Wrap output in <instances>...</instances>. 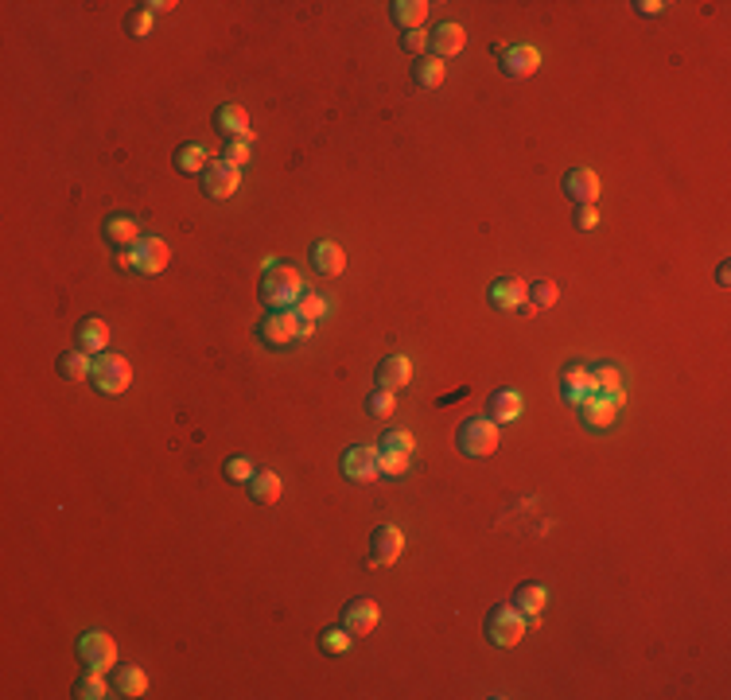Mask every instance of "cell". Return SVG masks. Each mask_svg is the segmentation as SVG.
Instances as JSON below:
<instances>
[{"instance_id": "obj_1", "label": "cell", "mask_w": 731, "mask_h": 700, "mask_svg": "<svg viewBox=\"0 0 731 700\" xmlns=\"http://www.w3.org/2000/svg\"><path fill=\"white\" fill-rule=\"evenodd\" d=\"M304 296V280L292 265H277L269 268L265 280H261V300L269 303V311L277 308H296V300Z\"/></svg>"}, {"instance_id": "obj_2", "label": "cell", "mask_w": 731, "mask_h": 700, "mask_svg": "<svg viewBox=\"0 0 731 700\" xmlns=\"http://www.w3.org/2000/svg\"><path fill=\"white\" fill-rule=\"evenodd\" d=\"M455 443H459V451L475 455V459L494 455V448H498V424L490 416H467L455 432Z\"/></svg>"}, {"instance_id": "obj_3", "label": "cell", "mask_w": 731, "mask_h": 700, "mask_svg": "<svg viewBox=\"0 0 731 700\" xmlns=\"http://www.w3.org/2000/svg\"><path fill=\"white\" fill-rule=\"evenodd\" d=\"M525 626H529V618L517 611L514 603H498V607H490V615H487V638L494 642V646H517L525 634Z\"/></svg>"}, {"instance_id": "obj_4", "label": "cell", "mask_w": 731, "mask_h": 700, "mask_svg": "<svg viewBox=\"0 0 731 700\" xmlns=\"http://www.w3.org/2000/svg\"><path fill=\"white\" fill-rule=\"evenodd\" d=\"M93 389L98 393H125L128 385H133V370H128V362L121 354H93V373H90Z\"/></svg>"}, {"instance_id": "obj_5", "label": "cell", "mask_w": 731, "mask_h": 700, "mask_svg": "<svg viewBox=\"0 0 731 700\" xmlns=\"http://www.w3.org/2000/svg\"><path fill=\"white\" fill-rule=\"evenodd\" d=\"M78 661L86 669H98V673H110L117 669V642L105 634V630H86L78 638Z\"/></svg>"}, {"instance_id": "obj_6", "label": "cell", "mask_w": 731, "mask_h": 700, "mask_svg": "<svg viewBox=\"0 0 731 700\" xmlns=\"http://www.w3.org/2000/svg\"><path fill=\"white\" fill-rule=\"evenodd\" d=\"M409 455H412V432L405 428H389L382 443H377V467H382V475H405L409 467Z\"/></svg>"}, {"instance_id": "obj_7", "label": "cell", "mask_w": 731, "mask_h": 700, "mask_svg": "<svg viewBox=\"0 0 731 700\" xmlns=\"http://www.w3.org/2000/svg\"><path fill=\"white\" fill-rule=\"evenodd\" d=\"M498 70L506 78H533L541 70V51L533 43H510L498 55Z\"/></svg>"}, {"instance_id": "obj_8", "label": "cell", "mask_w": 731, "mask_h": 700, "mask_svg": "<svg viewBox=\"0 0 731 700\" xmlns=\"http://www.w3.org/2000/svg\"><path fill=\"white\" fill-rule=\"evenodd\" d=\"M128 253H133V268H137V273H145V276L163 273L168 261H172V249H168V241H163V238H140Z\"/></svg>"}, {"instance_id": "obj_9", "label": "cell", "mask_w": 731, "mask_h": 700, "mask_svg": "<svg viewBox=\"0 0 731 700\" xmlns=\"http://www.w3.org/2000/svg\"><path fill=\"white\" fill-rule=\"evenodd\" d=\"M401 553H405V533L397 525H377L370 533V548H366L370 564H393Z\"/></svg>"}, {"instance_id": "obj_10", "label": "cell", "mask_w": 731, "mask_h": 700, "mask_svg": "<svg viewBox=\"0 0 731 700\" xmlns=\"http://www.w3.org/2000/svg\"><path fill=\"white\" fill-rule=\"evenodd\" d=\"M487 300H490V308H498V311H522L525 300H529V284L517 276H498V280H490Z\"/></svg>"}, {"instance_id": "obj_11", "label": "cell", "mask_w": 731, "mask_h": 700, "mask_svg": "<svg viewBox=\"0 0 731 700\" xmlns=\"http://www.w3.org/2000/svg\"><path fill=\"white\" fill-rule=\"evenodd\" d=\"M257 338H261L265 346H285L296 338V311H288V308H277V311H269L261 323H257Z\"/></svg>"}, {"instance_id": "obj_12", "label": "cell", "mask_w": 731, "mask_h": 700, "mask_svg": "<svg viewBox=\"0 0 731 700\" xmlns=\"http://www.w3.org/2000/svg\"><path fill=\"white\" fill-rule=\"evenodd\" d=\"M242 183V168H233L230 160H210L203 171V191L210 198H230Z\"/></svg>"}, {"instance_id": "obj_13", "label": "cell", "mask_w": 731, "mask_h": 700, "mask_svg": "<svg viewBox=\"0 0 731 700\" xmlns=\"http://www.w3.org/2000/svg\"><path fill=\"white\" fill-rule=\"evenodd\" d=\"M343 475L350 478V483H374V478H382V467H377V448H366V443L347 448Z\"/></svg>"}, {"instance_id": "obj_14", "label": "cell", "mask_w": 731, "mask_h": 700, "mask_svg": "<svg viewBox=\"0 0 731 700\" xmlns=\"http://www.w3.org/2000/svg\"><path fill=\"white\" fill-rule=\"evenodd\" d=\"M595 393V381H592V370L580 366V362H568L560 373V397L568 405H584L587 397Z\"/></svg>"}, {"instance_id": "obj_15", "label": "cell", "mask_w": 731, "mask_h": 700, "mask_svg": "<svg viewBox=\"0 0 731 700\" xmlns=\"http://www.w3.org/2000/svg\"><path fill=\"white\" fill-rule=\"evenodd\" d=\"M564 195L572 198L576 206H595V198H599V175L592 168H572L568 175H564Z\"/></svg>"}, {"instance_id": "obj_16", "label": "cell", "mask_w": 731, "mask_h": 700, "mask_svg": "<svg viewBox=\"0 0 731 700\" xmlns=\"http://www.w3.org/2000/svg\"><path fill=\"white\" fill-rule=\"evenodd\" d=\"M374 381H377V389H393V393L405 389L412 381V362L405 354H385L374 370Z\"/></svg>"}, {"instance_id": "obj_17", "label": "cell", "mask_w": 731, "mask_h": 700, "mask_svg": "<svg viewBox=\"0 0 731 700\" xmlns=\"http://www.w3.org/2000/svg\"><path fill=\"white\" fill-rule=\"evenodd\" d=\"M377 618H382V611H377V603L370 599V595H358V599H350L343 607V626L350 630V634H370V630L377 626Z\"/></svg>"}, {"instance_id": "obj_18", "label": "cell", "mask_w": 731, "mask_h": 700, "mask_svg": "<svg viewBox=\"0 0 731 700\" xmlns=\"http://www.w3.org/2000/svg\"><path fill=\"white\" fill-rule=\"evenodd\" d=\"M215 125H218V133L226 136V140H245V144H250V140H253V133H250V113H245L238 101L218 105Z\"/></svg>"}, {"instance_id": "obj_19", "label": "cell", "mask_w": 731, "mask_h": 700, "mask_svg": "<svg viewBox=\"0 0 731 700\" xmlns=\"http://www.w3.org/2000/svg\"><path fill=\"white\" fill-rule=\"evenodd\" d=\"M463 43H467V31L459 28V23H436V28L428 31V55L436 58H447V55H459L463 51Z\"/></svg>"}, {"instance_id": "obj_20", "label": "cell", "mask_w": 731, "mask_h": 700, "mask_svg": "<svg viewBox=\"0 0 731 700\" xmlns=\"http://www.w3.org/2000/svg\"><path fill=\"white\" fill-rule=\"evenodd\" d=\"M487 413L494 424H514L522 416V393L517 389H494L490 401H487Z\"/></svg>"}, {"instance_id": "obj_21", "label": "cell", "mask_w": 731, "mask_h": 700, "mask_svg": "<svg viewBox=\"0 0 731 700\" xmlns=\"http://www.w3.org/2000/svg\"><path fill=\"white\" fill-rule=\"evenodd\" d=\"M105 241L117 245V249H133L140 241V226L133 214H110L105 218Z\"/></svg>"}, {"instance_id": "obj_22", "label": "cell", "mask_w": 731, "mask_h": 700, "mask_svg": "<svg viewBox=\"0 0 731 700\" xmlns=\"http://www.w3.org/2000/svg\"><path fill=\"white\" fill-rule=\"evenodd\" d=\"M312 265L320 268L323 276H339L347 268V253L339 241H315L312 245Z\"/></svg>"}, {"instance_id": "obj_23", "label": "cell", "mask_w": 731, "mask_h": 700, "mask_svg": "<svg viewBox=\"0 0 731 700\" xmlns=\"http://www.w3.org/2000/svg\"><path fill=\"white\" fill-rule=\"evenodd\" d=\"M105 343H110V327H105V319L86 315V319L78 323V350H86V354H105Z\"/></svg>"}, {"instance_id": "obj_24", "label": "cell", "mask_w": 731, "mask_h": 700, "mask_svg": "<svg viewBox=\"0 0 731 700\" xmlns=\"http://www.w3.org/2000/svg\"><path fill=\"white\" fill-rule=\"evenodd\" d=\"M576 408H580V420L587 428H607V424H615V416H619V405L603 401V397H587V401L576 405Z\"/></svg>"}, {"instance_id": "obj_25", "label": "cell", "mask_w": 731, "mask_h": 700, "mask_svg": "<svg viewBox=\"0 0 731 700\" xmlns=\"http://www.w3.org/2000/svg\"><path fill=\"white\" fill-rule=\"evenodd\" d=\"M113 693L117 696H145L148 693V677L140 665H117L113 673Z\"/></svg>"}, {"instance_id": "obj_26", "label": "cell", "mask_w": 731, "mask_h": 700, "mask_svg": "<svg viewBox=\"0 0 731 700\" xmlns=\"http://www.w3.org/2000/svg\"><path fill=\"white\" fill-rule=\"evenodd\" d=\"M389 12H393V20H397V28H405V31H417L424 20H428V4L424 0H393L389 4Z\"/></svg>"}, {"instance_id": "obj_27", "label": "cell", "mask_w": 731, "mask_h": 700, "mask_svg": "<svg viewBox=\"0 0 731 700\" xmlns=\"http://www.w3.org/2000/svg\"><path fill=\"white\" fill-rule=\"evenodd\" d=\"M592 381H595V393H592V397H603V401L622 405V378H619L615 366H595V370H592Z\"/></svg>"}, {"instance_id": "obj_28", "label": "cell", "mask_w": 731, "mask_h": 700, "mask_svg": "<svg viewBox=\"0 0 731 700\" xmlns=\"http://www.w3.org/2000/svg\"><path fill=\"white\" fill-rule=\"evenodd\" d=\"M245 486H250V498L257 502V506H273V502L280 498V475H273V471H257Z\"/></svg>"}, {"instance_id": "obj_29", "label": "cell", "mask_w": 731, "mask_h": 700, "mask_svg": "<svg viewBox=\"0 0 731 700\" xmlns=\"http://www.w3.org/2000/svg\"><path fill=\"white\" fill-rule=\"evenodd\" d=\"M412 82H417L420 90H436L444 82V58H436V55L424 51L417 58V66H412Z\"/></svg>"}, {"instance_id": "obj_30", "label": "cell", "mask_w": 731, "mask_h": 700, "mask_svg": "<svg viewBox=\"0 0 731 700\" xmlns=\"http://www.w3.org/2000/svg\"><path fill=\"white\" fill-rule=\"evenodd\" d=\"M545 599H549V591L541 588V583H522V588L514 591V607L525 618H537L541 611H545Z\"/></svg>"}, {"instance_id": "obj_31", "label": "cell", "mask_w": 731, "mask_h": 700, "mask_svg": "<svg viewBox=\"0 0 731 700\" xmlns=\"http://www.w3.org/2000/svg\"><path fill=\"white\" fill-rule=\"evenodd\" d=\"M58 373H63L66 381H86L93 373V358L86 350H66V354L58 358Z\"/></svg>"}, {"instance_id": "obj_32", "label": "cell", "mask_w": 731, "mask_h": 700, "mask_svg": "<svg viewBox=\"0 0 731 700\" xmlns=\"http://www.w3.org/2000/svg\"><path fill=\"white\" fill-rule=\"evenodd\" d=\"M207 163H210V156H207V148L203 144H183L180 152H175V168L180 171H187V175H203L207 171Z\"/></svg>"}, {"instance_id": "obj_33", "label": "cell", "mask_w": 731, "mask_h": 700, "mask_svg": "<svg viewBox=\"0 0 731 700\" xmlns=\"http://www.w3.org/2000/svg\"><path fill=\"white\" fill-rule=\"evenodd\" d=\"M75 696L78 700H101V696H110V688H105L98 669H86V673L78 677V685H75Z\"/></svg>"}, {"instance_id": "obj_34", "label": "cell", "mask_w": 731, "mask_h": 700, "mask_svg": "<svg viewBox=\"0 0 731 700\" xmlns=\"http://www.w3.org/2000/svg\"><path fill=\"white\" fill-rule=\"evenodd\" d=\"M350 638H355V634H350L343 623H339V626H327L323 634H320V650H323V653H347V650H350Z\"/></svg>"}, {"instance_id": "obj_35", "label": "cell", "mask_w": 731, "mask_h": 700, "mask_svg": "<svg viewBox=\"0 0 731 700\" xmlns=\"http://www.w3.org/2000/svg\"><path fill=\"white\" fill-rule=\"evenodd\" d=\"M296 315H304V319H323L327 300L320 296V292H304V296L296 300Z\"/></svg>"}, {"instance_id": "obj_36", "label": "cell", "mask_w": 731, "mask_h": 700, "mask_svg": "<svg viewBox=\"0 0 731 700\" xmlns=\"http://www.w3.org/2000/svg\"><path fill=\"white\" fill-rule=\"evenodd\" d=\"M366 408H370L374 416H389L397 408V393L393 389H377V385H374V393L366 397Z\"/></svg>"}, {"instance_id": "obj_37", "label": "cell", "mask_w": 731, "mask_h": 700, "mask_svg": "<svg viewBox=\"0 0 731 700\" xmlns=\"http://www.w3.org/2000/svg\"><path fill=\"white\" fill-rule=\"evenodd\" d=\"M557 296H560V288L552 284V280H537V284H529V303H533V308H552Z\"/></svg>"}, {"instance_id": "obj_38", "label": "cell", "mask_w": 731, "mask_h": 700, "mask_svg": "<svg viewBox=\"0 0 731 700\" xmlns=\"http://www.w3.org/2000/svg\"><path fill=\"white\" fill-rule=\"evenodd\" d=\"M222 471H226V478H230V483H250V478L257 475V471H253V463L245 459V455H230V459H226V467H222Z\"/></svg>"}, {"instance_id": "obj_39", "label": "cell", "mask_w": 731, "mask_h": 700, "mask_svg": "<svg viewBox=\"0 0 731 700\" xmlns=\"http://www.w3.org/2000/svg\"><path fill=\"white\" fill-rule=\"evenodd\" d=\"M125 28L128 31H133V35H148L152 31V12H145V8H133V12H128V20H125Z\"/></svg>"}, {"instance_id": "obj_40", "label": "cell", "mask_w": 731, "mask_h": 700, "mask_svg": "<svg viewBox=\"0 0 731 700\" xmlns=\"http://www.w3.org/2000/svg\"><path fill=\"white\" fill-rule=\"evenodd\" d=\"M222 160H230L233 168H242V163H250V144H245V140H230L226 156H222Z\"/></svg>"}, {"instance_id": "obj_41", "label": "cell", "mask_w": 731, "mask_h": 700, "mask_svg": "<svg viewBox=\"0 0 731 700\" xmlns=\"http://www.w3.org/2000/svg\"><path fill=\"white\" fill-rule=\"evenodd\" d=\"M401 43H405V51H412V55H424V51H428V35H424L420 28H417V31H405V39H401Z\"/></svg>"}, {"instance_id": "obj_42", "label": "cell", "mask_w": 731, "mask_h": 700, "mask_svg": "<svg viewBox=\"0 0 731 700\" xmlns=\"http://www.w3.org/2000/svg\"><path fill=\"white\" fill-rule=\"evenodd\" d=\"M576 226H580V230H595L599 226V210L595 206H576Z\"/></svg>"}, {"instance_id": "obj_43", "label": "cell", "mask_w": 731, "mask_h": 700, "mask_svg": "<svg viewBox=\"0 0 731 700\" xmlns=\"http://www.w3.org/2000/svg\"><path fill=\"white\" fill-rule=\"evenodd\" d=\"M634 12H639V16H662L665 4L662 0H634Z\"/></svg>"}, {"instance_id": "obj_44", "label": "cell", "mask_w": 731, "mask_h": 700, "mask_svg": "<svg viewBox=\"0 0 731 700\" xmlns=\"http://www.w3.org/2000/svg\"><path fill=\"white\" fill-rule=\"evenodd\" d=\"M140 8H145V12H168V8H175V4H172V0H145Z\"/></svg>"}, {"instance_id": "obj_45", "label": "cell", "mask_w": 731, "mask_h": 700, "mask_svg": "<svg viewBox=\"0 0 731 700\" xmlns=\"http://www.w3.org/2000/svg\"><path fill=\"white\" fill-rule=\"evenodd\" d=\"M727 280H731V268H727V265H720V268H716V284L727 288Z\"/></svg>"}]
</instances>
